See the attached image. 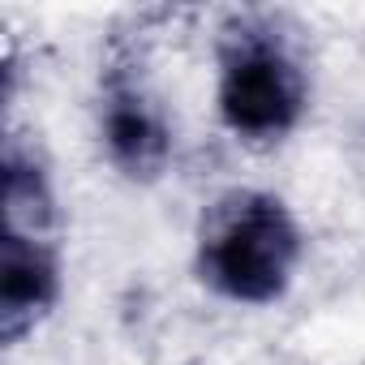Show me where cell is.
<instances>
[{
  "label": "cell",
  "instance_id": "cell-2",
  "mask_svg": "<svg viewBox=\"0 0 365 365\" xmlns=\"http://www.w3.org/2000/svg\"><path fill=\"white\" fill-rule=\"evenodd\" d=\"M305 112V78L292 52L262 26H237L220 65V116L237 138H284Z\"/></svg>",
  "mask_w": 365,
  "mask_h": 365
},
{
  "label": "cell",
  "instance_id": "cell-3",
  "mask_svg": "<svg viewBox=\"0 0 365 365\" xmlns=\"http://www.w3.org/2000/svg\"><path fill=\"white\" fill-rule=\"evenodd\" d=\"M99 120H103L108 155L125 176L150 180V176L163 172V163L172 155V129H168V116L155 103V95L146 91L133 61H112L108 65Z\"/></svg>",
  "mask_w": 365,
  "mask_h": 365
},
{
  "label": "cell",
  "instance_id": "cell-5",
  "mask_svg": "<svg viewBox=\"0 0 365 365\" xmlns=\"http://www.w3.org/2000/svg\"><path fill=\"white\" fill-rule=\"evenodd\" d=\"M52 185L43 163L18 142H5V232L48 237L52 232Z\"/></svg>",
  "mask_w": 365,
  "mask_h": 365
},
{
  "label": "cell",
  "instance_id": "cell-4",
  "mask_svg": "<svg viewBox=\"0 0 365 365\" xmlns=\"http://www.w3.org/2000/svg\"><path fill=\"white\" fill-rule=\"evenodd\" d=\"M61 297V262L48 237H0V335L9 344L35 331V322Z\"/></svg>",
  "mask_w": 365,
  "mask_h": 365
},
{
  "label": "cell",
  "instance_id": "cell-1",
  "mask_svg": "<svg viewBox=\"0 0 365 365\" xmlns=\"http://www.w3.org/2000/svg\"><path fill=\"white\" fill-rule=\"evenodd\" d=\"M297 258L301 232L275 194L237 190L220 198L202 220L198 271L228 301L267 305L284 297Z\"/></svg>",
  "mask_w": 365,
  "mask_h": 365
}]
</instances>
